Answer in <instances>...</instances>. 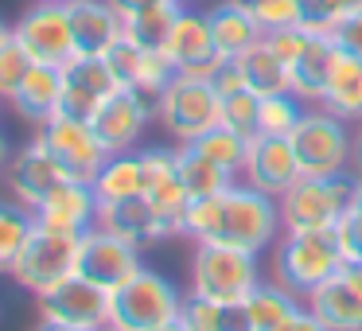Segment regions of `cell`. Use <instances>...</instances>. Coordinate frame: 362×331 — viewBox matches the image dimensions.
Masks as SVG:
<instances>
[{
    "label": "cell",
    "mask_w": 362,
    "mask_h": 331,
    "mask_svg": "<svg viewBox=\"0 0 362 331\" xmlns=\"http://www.w3.org/2000/svg\"><path fill=\"white\" fill-rule=\"evenodd\" d=\"M281 207L273 195L250 187V183H230L226 191L206 199H191L183 238L191 242H211V245H238V250L265 253L281 238Z\"/></svg>",
    "instance_id": "cell-1"
},
{
    "label": "cell",
    "mask_w": 362,
    "mask_h": 331,
    "mask_svg": "<svg viewBox=\"0 0 362 331\" xmlns=\"http://www.w3.org/2000/svg\"><path fill=\"white\" fill-rule=\"evenodd\" d=\"M343 250H339L335 230H281L273 242V261H269V281L296 292L300 300L315 292L327 277L343 269Z\"/></svg>",
    "instance_id": "cell-2"
},
{
    "label": "cell",
    "mask_w": 362,
    "mask_h": 331,
    "mask_svg": "<svg viewBox=\"0 0 362 331\" xmlns=\"http://www.w3.org/2000/svg\"><path fill=\"white\" fill-rule=\"evenodd\" d=\"M269 281L261 269V253L238 250V245L199 242L191 253V296L214 300V304H245L253 292Z\"/></svg>",
    "instance_id": "cell-3"
},
{
    "label": "cell",
    "mask_w": 362,
    "mask_h": 331,
    "mask_svg": "<svg viewBox=\"0 0 362 331\" xmlns=\"http://www.w3.org/2000/svg\"><path fill=\"white\" fill-rule=\"evenodd\" d=\"M354 180L351 172L343 175H300L281 199V222L284 230H335L339 219L346 214L354 199Z\"/></svg>",
    "instance_id": "cell-4"
},
{
    "label": "cell",
    "mask_w": 362,
    "mask_h": 331,
    "mask_svg": "<svg viewBox=\"0 0 362 331\" xmlns=\"http://www.w3.org/2000/svg\"><path fill=\"white\" fill-rule=\"evenodd\" d=\"M183 292L175 289V281H168L164 273L144 265L129 284H121L110 296V327L117 331H152L164 323L180 320L183 312Z\"/></svg>",
    "instance_id": "cell-5"
},
{
    "label": "cell",
    "mask_w": 362,
    "mask_h": 331,
    "mask_svg": "<svg viewBox=\"0 0 362 331\" xmlns=\"http://www.w3.org/2000/svg\"><path fill=\"white\" fill-rule=\"evenodd\" d=\"M78 245H82V234H63V230H51L35 222L32 238L24 242L20 257L12 261L8 277L40 300L51 289H59L66 277L78 273Z\"/></svg>",
    "instance_id": "cell-6"
},
{
    "label": "cell",
    "mask_w": 362,
    "mask_h": 331,
    "mask_svg": "<svg viewBox=\"0 0 362 331\" xmlns=\"http://www.w3.org/2000/svg\"><path fill=\"white\" fill-rule=\"evenodd\" d=\"M156 121L175 144H191L214 125H222V94L211 79L175 74L156 102Z\"/></svg>",
    "instance_id": "cell-7"
},
{
    "label": "cell",
    "mask_w": 362,
    "mask_h": 331,
    "mask_svg": "<svg viewBox=\"0 0 362 331\" xmlns=\"http://www.w3.org/2000/svg\"><path fill=\"white\" fill-rule=\"evenodd\" d=\"M351 121L327 113L323 105H308L288 144L296 152L300 175H343L351 172Z\"/></svg>",
    "instance_id": "cell-8"
},
{
    "label": "cell",
    "mask_w": 362,
    "mask_h": 331,
    "mask_svg": "<svg viewBox=\"0 0 362 331\" xmlns=\"http://www.w3.org/2000/svg\"><path fill=\"white\" fill-rule=\"evenodd\" d=\"M35 137L43 141V149L51 152L59 168H63L66 180H82V183H94L102 164L110 160L105 144L98 141L94 125L90 121H78V117H47L43 125H35Z\"/></svg>",
    "instance_id": "cell-9"
},
{
    "label": "cell",
    "mask_w": 362,
    "mask_h": 331,
    "mask_svg": "<svg viewBox=\"0 0 362 331\" xmlns=\"http://www.w3.org/2000/svg\"><path fill=\"white\" fill-rule=\"evenodd\" d=\"M16 43L32 55V63H47V66H63L71 63L74 51V32H71V12L66 4H51V0H32L20 20L12 24Z\"/></svg>",
    "instance_id": "cell-10"
},
{
    "label": "cell",
    "mask_w": 362,
    "mask_h": 331,
    "mask_svg": "<svg viewBox=\"0 0 362 331\" xmlns=\"http://www.w3.org/2000/svg\"><path fill=\"white\" fill-rule=\"evenodd\" d=\"M141 195L156 211L164 242L168 238H183L191 195L183 191L180 168H175V149H141Z\"/></svg>",
    "instance_id": "cell-11"
},
{
    "label": "cell",
    "mask_w": 362,
    "mask_h": 331,
    "mask_svg": "<svg viewBox=\"0 0 362 331\" xmlns=\"http://www.w3.org/2000/svg\"><path fill=\"white\" fill-rule=\"evenodd\" d=\"M144 269L141 261V245L125 242V238L110 234V230L94 226L82 234L78 245V277L94 281L98 289L105 292H117L121 284H129L136 273Z\"/></svg>",
    "instance_id": "cell-12"
},
{
    "label": "cell",
    "mask_w": 362,
    "mask_h": 331,
    "mask_svg": "<svg viewBox=\"0 0 362 331\" xmlns=\"http://www.w3.org/2000/svg\"><path fill=\"white\" fill-rule=\"evenodd\" d=\"M152 121H156V102L121 86L105 98V105L90 117V125H94L98 141L105 144V152L113 156V152H136V144H141L144 129Z\"/></svg>",
    "instance_id": "cell-13"
},
{
    "label": "cell",
    "mask_w": 362,
    "mask_h": 331,
    "mask_svg": "<svg viewBox=\"0 0 362 331\" xmlns=\"http://www.w3.org/2000/svg\"><path fill=\"white\" fill-rule=\"evenodd\" d=\"M164 55L175 66V74H195V79H211L226 59L218 55V43L211 35V20L199 8H180L172 32L164 40Z\"/></svg>",
    "instance_id": "cell-14"
},
{
    "label": "cell",
    "mask_w": 362,
    "mask_h": 331,
    "mask_svg": "<svg viewBox=\"0 0 362 331\" xmlns=\"http://www.w3.org/2000/svg\"><path fill=\"white\" fill-rule=\"evenodd\" d=\"M110 296L113 292L98 289L94 281L74 273L59 289H51L47 296H40V320H55L82 331H102L110 327Z\"/></svg>",
    "instance_id": "cell-15"
},
{
    "label": "cell",
    "mask_w": 362,
    "mask_h": 331,
    "mask_svg": "<svg viewBox=\"0 0 362 331\" xmlns=\"http://www.w3.org/2000/svg\"><path fill=\"white\" fill-rule=\"evenodd\" d=\"M59 71H63V94H59V113L63 117L90 121L105 105V98L113 90H121V82L113 79L110 63L102 55H74Z\"/></svg>",
    "instance_id": "cell-16"
},
{
    "label": "cell",
    "mask_w": 362,
    "mask_h": 331,
    "mask_svg": "<svg viewBox=\"0 0 362 331\" xmlns=\"http://www.w3.org/2000/svg\"><path fill=\"white\" fill-rule=\"evenodd\" d=\"M63 180H66L63 168L51 160V152L43 149L40 137H32L24 149H16L12 160L4 164V191H8V199H16L20 207H28V211H35Z\"/></svg>",
    "instance_id": "cell-17"
},
{
    "label": "cell",
    "mask_w": 362,
    "mask_h": 331,
    "mask_svg": "<svg viewBox=\"0 0 362 331\" xmlns=\"http://www.w3.org/2000/svg\"><path fill=\"white\" fill-rule=\"evenodd\" d=\"M296 180H300V164H296L288 137H253L245 164H242V183L281 199Z\"/></svg>",
    "instance_id": "cell-18"
},
{
    "label": "cell",
    "mask_w": 362,
    "mask_h": 331,
    "mask_svg": "<svg viewBox=\"0 0 362 331\" xmlns=\"http://www.w3.org/2000/svg\"><path fill=\"white\" fill-rule=\"evenodd\" d=\"M304 304L331 331H362V265H343L315 292H308Z\"/></svg>",
    "instance_id": "cell-19"
},
{
    "label": "cell",
    "mask_w": 362,
    "mask_h": 331,
    "mask_svg": "<svg viewBox=\"0 0 362 331\" xmlns=\"http://www.w3.org/2000/svg\"><path fill=\"white\" fill-rule=\"evenodd\" d=\"M98 195L94 183L82 180H63L40 207H35V222L51 230H63V234H86L98 226Z\"/></svg>",
    "instance_id": "cell-20"
},
{
    "label": "cell",
    "mask_w": 362,
    "mask_h": 331,
    "mask_svg": "<svg viewBox=\"0 0 362 331\" xmlns=\"http://www.w3.org/2000/svg\"><path fill=\"white\" fill-rule=\"evenodd\" d=\"M71 32L78 55H105L125 35V20L117 16L110 0H71Z\"/></svg>",
    "instance_id": "cell-21"
},
{
    "label": "cell",
    "mask_w": 362,
    "mask_h": 331,
    "mask_svg": "<svg viewBox=\"0 0 362 331\" xmlns=\"http://www.w3.org/2000/svg\"><path fill=\"white\" fill-rule=\"evenodd\" d=\"M59 94H63V71L47 63H32V71L8 94V110L28 125H43L59 113Z\"/></svg>",
    "instance_id": "cell-22"
},
{
    "label": "cell",
    "mask_w": 362,
    "mask_h": 331,
    "mask_svg": "<svg viewBox=\"0 0 362 331\" xmlns=\"http://www.w3.org/2000/svg\"><path fill=\"white\" fill-rule=\"evenodd\" d=\"M98 226L110 230V234H117V238H125V242H133V245H141V250L164 242L160 219H156V211H152V203L144 195L102 203L98 207Z\"/></svg>",
    "instance_id": "cell-23"
},
{
    "label": "cell",
    "mask_w": 362,
    "mask_h": 331,
    "mask_svg": "<svg viewBox=\"0 0 362 331\" xmlns=\"http://www.w3.org/2000/svg\"><path fill=\"white\" fill-rule=\"evenodd\" d=\"M206 20H211V35L218 43V55L222 59H238L253 47L257 40H265L261 24L250 16L242 0H218L206 8Z\"/></svg>",
    "instance_id": "cell-24"
},
{
    "label": "cell",
    "mask_w": 362,
    "mask_h": 331,
    "mask_svg": "<svg viewBox=\"0 0 362 331\" xmlns=\"http://www.w3.org/2000/svg\"><path fill=\"white\" fill-rule=\"evenodd\" d=\"M335 55H339V47H335L331 35H312L308 47L296 55V63L288 66L292 94H296L304 105H320L323 86H327V74H331V66H335Z\"/></svg>",
    "instance_id": "cell-25"
},
{
    "label": "cell",
    "mask_w": 362,
    "mask_h": 331,
    "mask_svg": "<svg viewBox=\"0 0 362 331\" xmlns=\"http://www.w3.org/2000/svg\"><path fill=\"white\" fill-rule=\"evenodd\" d=\"M320 105L327 113H335V117L358 125L362 121V59L339 51L335 66H331V74H327V86H323Z\"/></svg>",
    "instance_id": "cell-26"
},
{
    "label": "cell",
    "mask_w": 362,
    "mask_h": 331,
    "mask_svg": "<svg viewBox=\"0 0 362 331\" xmlns=\"http://www.w3.org/2000/svg\"><path fill=\"white\" fill-rule=\"evenodd\" d=\"M238 71L245 79V90H253L257 98H273V94H288L292 90V74H288V63L273 51L269 40H257L245 55L234 59Z\"/></svg>",
    "instance_id": "cell-27"
},
{
    "label": "cell",
    "mask_w": 362,
    "mask_h": 331,
    "mask_svg": "<svg viewBox=\"0 0 362 331\" xmlns=\"http://www.w3.org/2000/svg\"><path fill=\"white\" fill-rule=\"evenodd\" d=\"M175 168H180L183 191H187L191 199L218 195V191L230 187V183H238V175H230L226 168H218L214 160H206L195 144H180V149H175Z\"/></svg>",
    "instance_id": "cell-28"
},
{
    "label": "cell",
    "mask_w": 362,
    "mask_h": 331,
    "mask_svg": "<svg viewBox=\"0 0 362 331\" xmlns=\"http://www.w3.org/2000/svg\"><path fill=\"white\" fill-rule=\"evenodd\" d=\"M180 323L187 331H253L245 304H214V300H199L191 292L183 300Z\"/></svg>",
    "instance_id": "cell-29"
},
{
    "label": "cell",
    "mask_w": 362,
    "mask_h": 331,
    "mask_svg": "<svg viewBox=\"0 0 362 331\" xmlns=\"http://www.w3.org/2000/svg\"><path fill=\"white\" fill-rule=\"evenodd\" d=\"M94 195H98V203H117V199L141 195V149L113 152L94 180Z\"/></svg>",
    "instance_id": "cell-30"
},
{
    "label": "cell",
    "mask_w": 362,
    "mask_h": 331,
    "mask_svg": "<svg viewBox=\"0 0 362 331\" xmlns=\"http://www.w3.org/2000/svg\"><path fill=\"white\" fill-rule=\"evenodd\" d=\"M300 308H304V300H300L296 292L281 289L276 281H261V289L245 300V312H250L253 331H276L284 320H292Z\"/></svg>",
    "instance_id": "cell-31"
},
{
    "label": "cell",
    "mask_w": 362,
    "mask_h": 331,
    "mask_svg": "<svg viewBox=\"0 0 362 331\" xmlns=\"http://www.w3.org/2000/svg\"><path fill=\"white\" fill-rule=\"evenodd\" d=\"M32 230H35V211L20 207L16 199H0V273L12 269V261L20 257Z\"/></svg>",
    "instance_id": "cell-32"
},
{
    "label": "cell",
    "mask_w": 362,
    "mask_h": 331,
    "mask_svg": "<svg viewBox=\"0 0 362 331\" xmlns=\"http://www.w3.org/2000/svg\"><path fill=\"white\" fill-rule=\"evenodd\" d=\"M191 144H195L206 160H214L218 168H226L230 175L242 180V164H245V152H250V141H245V137H238L234 129H226V125H214L211 133H203Z\"/></svg>",
    "instance_id": "cell-33"
},
{
    "label": "cell",
    "mask_w": 362,
    "mask_h": 331,
    "mask_svg": "<svg viewBox=\"0 0 362 331\" xmlns=\"http://www.w3.org/2000/svg\"><path fill=\"white\" fill-rule=\"evenodd\" d=\"M308 105L296 94H273L261 98V113H257V137H288L296 129V121L304 117Z\"/></svg>",
    "instance_id": "cell-34"
},
{
    "label": "cell",
    "mask_w": 362,
    "mask_h": 331,
    "mask_svg": "<svg viewBox=\"0 0 362 331\" xmlns=\"http://www.w3.org/2000/svg\"><path fill=\"white\" fill-rule=\"evenodd\" d=\"M180 8L183 4L168 0V4H160V8H152V12H141V16L125 20V35L133 43H141V47H160L164 51V40H168V32H172Z\"/></svg>",
    "instance_id": "cell-35"
},
{
    "label": "cell",
    "mask_w": 362,
    "mask_h": 331,
    "mask_svg": "<svg viewBox=\"0 0 362 331\" xmlns=\"http://www.w3.org/2000/svg\"><path fill=\"white\" fill-rule=\"evenodd\" d=\"M358 8H362V0H300V24L315 35H331Z\"/></svg>",
    "instance_id": "cell-36"
},
{
    "label": "cell",
    "mask_w": 362,
    "mask_h": 331,
    "mask_svg": "<svg viewBox=\"0 0 362 331\" xmlns=\"http://www.w3.org/2000/svg\"><path fill=\"white\" fill-rule=\"evenodd\" d=\"M257 113H261V98L253 90H238V94L222 98V125L234 129L245 141L257 137Z\"/></svg>",
    "instance_id": "cell-37"
},
{
    "label": "cell",
    "mask_w": 362,
    "mask_h": 331,
    "mask_svg": "<svg viewBox=\"0 0 362 331\" xmlns=\"http://www.w3.org/2000/svg\"><path fill=\"white\" fill-rule=\"evenodd\" d=\"M335 238H339V250H343L346 265H362V183L354 187L351 207H346V214L339 219Z\"/></svg>",
    "instance_id": "cell-38"
},
{
    "label": "cell",
    "mask_w": 362,
    "mask_h": 331,
    "mask_svg": "<svg viewBox=\"0 0 362 331\" xmlns=\"http://www.w3.org/2000/svg\"><path fill=\"white\" fill-rule=\"evenodd\" d=\"M250 16L261 24V32H281V28L300 24V0H242Z\"/></svg>",
    "instance_id": "cell-39"
},
{
    "label": "cell",
    "mask_w": 362,
    "mask_h": 331,
    "mask_svg": "<svg viewBox=\"0 0 362 331\" xmlns=\"http://www.w3.org/2000/svg\"><path fill=\"white\" fill-rule=\"evenodd\" d=\"M28 71H32V55L16 43V35H12L8 43H0V98H4V102H8V94L20 86V79H24Z\"/></svg>",
    "instance_id": "cell-40"
},
{
    "label": "cell",
    "mask_w": 362,
    "mask_h": 331,
    "mask_svg": "<svg viewBox=\"0 0 362 331\" xmlns=\"http://www.w3.org/2000/svg\"><path fill=\"white\" fill-rule=\"evenodd\" d=\"M141 55H144V47L141 43H133L129 35H121L117 43H113L110 51H105V63H110V71H113V79L121 82V86H133V79H136V66H141Z\"/></svg>",
    "instance_id": "cell-41"
},
{
    "label": "cell",
    "mask_w": 362,
    "mask_h": 331,
    "mask_svg": "<svg viewBox=\"0 0 362 331\" xmlns=\"http://www.w3.org/2000/svg\"><path fill=\"white\" fill-rule=\"evenodd\" d=\"M331 40H335V47L339 51H346V55H354V59H362V8L358 12H351V16L343 20V24L331 32Z\"/></svg>",
    "instance_id": "cell-42"
},
{
    "label": "cell",
    "mask_w": 362,
    "mask_h": 331,
    "mask_svg": "<svg viewBox=\"0 0 362 331\" xmlns=\"http://www.w3.org/2000/svg\"><path fill=\"white\" fill-rule=\"evenodd\" d=\"M211 82H214V90H218L222 98H230V94H238V90H245V79H242V71H238L234 59H226V63H222L218 71L211 74Z\"/></svg>",
    "instance_id": "cell-43"
},
{
    "label": "cell",
    "mask_w": 362,
    "mask_h": 331,
    "mask_svg": "<svg viewBox=\"0 0 362 331\" xmlns=\"http://www.w3.org/2000/svg\"><path fill=\"white\" fill-rule=\"evenodd\" d=\"M276 331H331V327H327V323H323L320 315L312 312V308L304 304V308H300L296 315H292V320H284V323H281V327H276Z\"/></svg>",
    "instance_id": "cell-44"
},
{
    "label": "cell",
    "mask_w": 362,
    "mask_h": 331,
    "mask_svg": "<svg viewBox=\"0 0 362 331\" xmlns=\"http://www.w3.org/2000/svg\"><path fill=\"white\" fill-rule=\"evenodd\" d=\"M110 4L117 8L121 20H133V16H141V12H152V8H160V4H168V0H110Z\"/></svg>",
    "instance_id": "cell-45"
},
{
    "label": "cell",
    "mask_w": 362,
    "mask_h": 331,
    "mask_svg": "<svg viewBox=\"0 0 362 331\" xmlns=\"http://www.w3.org/2000/svg\"><path fill=\"white\" fill-rule=\"evenodd\" d=\"M351 175L362 183V121L354 125V137H351Z\"/></svg>",
    "instance_id": "cell-46"
},
{
    "label": "cell",
    "mask_w": 362,
    "mask_h": 331,
    "mask_svg": "<svg viewBox=\"0 0 362 331\" xmlns=\"http://www.w3.org/2000/svg\"><path fill=\"white\" fill-rule=\"evenodd\" d=\"M32 331H82V327H66V323H55V320H40Z\"/></svg>",
    "instance_id": "cell-47"
},
{
    "label": "cell",
    "mask_w": 362,
    "mask_h": 331,
    "mask_svg": "<svg viewBox=\"0 0 362 331\" xmlns=\"http://www.w3.org/2000/svg\"><path fill=\"white\" fill-rule=\"evenodd\" d=\"M12 160V149H8V137H4V129H0V172H4V164Z\"/></svg>",
    "instance_id": "cell-48"
},
{
    "label": "cell",
    "mask_w": 362,
    "mask_h": 331,
    "mask_svg": "<svg viewBox=\"0 0 362 331\" xmlns=\"http://www.w3.org/2000/svg\"><path fill=\"white\" fill-rule=\"evenodd\" d=\"M8 40H12V24L0 16V43H8Z\"/></svg>",
    "instance_id": "cell-49"
},
{
    "label": "cell",
    "mask_w": 362,
    "mask_h": 331,
    "mask_svg": "<svg viewBox=\"0 0 362 331\" xmlns=\"http://www.w3.org/2000/svg\"><path fill=\"white\" fill-rule=\"evenodd\" d=\"M152 331H187V327H183L180 320H172V323H164V327H152Z\"/></svg>",
    "instance_id": "cell-50"
},
{
    "label": "cell",
    "mask_w": 362,
    "mask_h": 331,
    "mask_svg": "<svg viewBox=\"0 0 362 331\" xmlns=\"http://www.w3.org/2000/svg\"><path fill=\"white\" fill-rule=\"evenodd\" d=\"M175 4H183V8H195L199 0H175Z\"/></svg>",
    "instance_id": "cell-51"
},
{
    "label": "cell",
    "mask_w": 362,
    "mask_h": 331,
    "mask_svg": "<svg viewBox=\"0 0 362 331\" xmlns=\"http://www.w3.org/2000/svg\"><path fill=\"white\" fill-rule=\"evenodd\" d=\"M51 4H71V0H51Z\"/></svg>",
    "instance_id": "cell-52"
},
{
    "label": "cell",
    "mask_w": 362,
    "mask_h": 331,
    "mask_svg": "<svg viewBox=\"0 0 362 331\" xmlns=\"http://www.w3.org/2000/svg\"><path fill=\"white\" fill-rule=\"evenodd\" d=\"M0 191H4V172H0Z\"/></svg>",
    "instance_id": "cell-53"
},
{
    "label": "cell",
    "mask_w": 362,
    "mask_h": 331,
    "mask_svg": "<svg viewBox=\"0 0 362 331\" xmlns=\"http://www.w3.org/2000/svg\"><path fill=\"white\" fill-rule=\"evenodd\" d=\"M102 331H117V327H102Z\"/></svg>",
    "instance_id": "cell-54"
},
{
    "label": "cell",
    "mask_w": 362,
    "mask_h": 331,
    "mask_svg": "<svg viewBox=\"0 0 362 331\" xmlns=\"http://www.w3.org/2000/svg\"><path fill=\"white\" fill-rule=\"evenodd\" d=\"M0 105H4V98H0Z\"/></svg>",
    "instance_id": "cell-55"
}]
</instances>
